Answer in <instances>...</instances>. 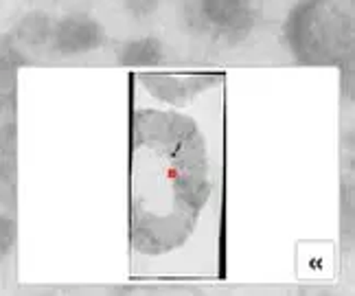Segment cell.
Instances as JSON below:
<instances>
[{
    "mask_svg": "<svg viewBox=\"0 0 355 296\" xmlns=\"http://www.w3.org/2000/svg\"><path fill=\"white\" fill-rule=\"evenodd\" d=\"M132 173L152 184L132 189V244L162 254L182 246L209 198L204 137L189 116L143 110L132 119Z\"/></svg>",
    "mask_w": 355,
    "mask_h": 296,
    "instance_id": "6da1fadb",
    "label": "cell"
},
{
    "mask_svg": "<svg viewBox=\"0 0 355 296\" xmlns=\"http://www.w3.org/2000/svg\"><path fill=\"white\" fill-rule=\"evenodd\" d=\"M345 16L331 0H303L288 20L290 49L300 62L327 64L345 55Z\"/></svg>",
    "mask_w": 355,
    "mask_h": 296,
    "instance_id": "7a4b0ae2",
    "label": "cell"
},
{
    "mask_svg": "<svg viewBox=\"0 0 355 296\" xmlns=\"http://www.w3.org/2000/svg\"><path fill=\"white\" fill-rule=\"evenodd\" d=\"M184 18L213 42L237 44L257 24V0H184Z\"/></svg>",
    "mask_w": 355,
    "mask_h": 296,
    "instance_id": "3957f363",
    "label": "cell"
},
{
    "mask_svg": "<svg viewBox=\"0 0 355 296\" xmlns=\"http://www.w3.org/2000/svg\"><path fill=\"white\" fill-rule=\"evenodd\" d=\"M103 42V26L94 18L86 16V13H71V16L53 24L51 44L55 49V53H60L64 58L86 55V53L101 49Z\"/></svg>",
    "mask_w": 355,
    "mask_h": 296,
    "instance_id": "277c9868",
    "label": "cell"
},
{
    "mask_svg": "<svg viewBox=\"0 0 355 296\" xmlns=\"http://www.w3.org/2000/svg\"><path fill=\"white\" fill-rule=\"evenodd\" d=\"M143 84L152 90V95L165 99L173 105H182L187 101L189 95L200 90V86L204 84V79L200 77H167V75H143Z\"/></svg>",
    "mask_w": 355,
    "mask_h": 296,
    "instance_id": "5b68a950",
    "label": "cell"
},
{
    "mask_svg": "<svg viewBox=\"0 0 355 296\" xmlns=\"http://www.w3.org/2000/svg\"><path fill=\"white\" fill-rule=\"evenodd\" d=\"M51 33H53L51 18L42 11L26 13L16 26L18 40L24 44H29V46H42V44L51 42Z\"/></svg>",
    "mask_w": 355,
    "mask_h": 296,
    "instance_id": "8992f818",
    "label": "cell"
},
{
    "mask_svg": "<svg viewBox=\"0 0 355 296\" xmlns=\"http://www.w3.org/2000/svg\"><path fill=\"white\" fill-rule=\"evenodd\" d=\"M165 55V49L158 42L156 37H139V40H130L121 46L119 58L123 64H156Z\"/></svg>",
    "mask_w": 355,
    "mask_h": 296,
    "instance_id": "52a82bcc",
    "label": "cell"
},
{
    "mask_svg": "<svg viewBox=\"0 0 355 296\" xmlns=\"http://www.w3.org/2000/svg\"><path fill=\"white\" fill-rule=\"evenodd\" d=\"M22 64H24L22 53L16 46L7 42L0 44V77H13V73H16Z\"/></svg>",
    "mask_w": 355,
    "mask_h": 296,
    "instance_id": "ba28073f",
    "label": "cell"
},
{
    "mask_svg": "<svg viewBox=\"0 0 355 296\" xmlns=\"http://www.w3.org/2000/svg\"><path fill=\"white\" fill-rule=\"evenodd\" d=\"M13 239H16V224L5 215H0V254L11 250Z\"/></svg>",
    "mask_w": 355,
    "mask_h": 296,
    "instance_id": "9c48e42d",
    "label": "cell"
},
{
    "mask_svg": "<svg viewBox=\"0 0 355 296\" xmlns=\"http://www.w3.org/2000/svg\"><path fill=\"white\" fill-rule=\"evenodd\" d=\"M125 9L136 18H147L158 9V0H125Z\"/></svg>",
    "mask_w": 355,
    "mask_h": 296,
    "instance_id": "30bf717a",
    "label": "cell"
}]
</instances>
